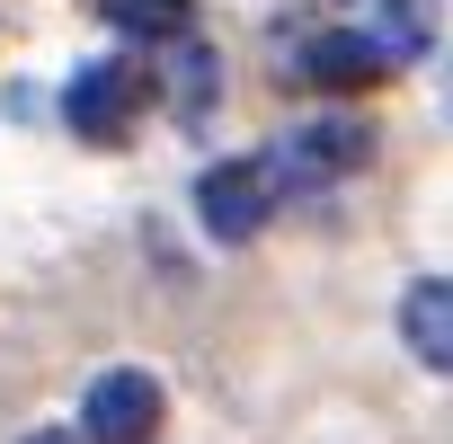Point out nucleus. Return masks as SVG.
Here are the masks:
<instances>
[{"mask_svg":"<svg viewBox=\"0 0 453 444\" xmlns=\"http://www.w3.org/2000/svg\"><path fill=\"white\" fill-rule=\"evenodd\" d=\"M373 151V134L356 125V116H311V125H294L285 142H276V187H329V178H347L356 160Z\"/></svg>","mask_w":453,"mask_h":444,"instance_id":"nucleus-2","label":"nucleus"},{"mask_svg":"<svg viewBox=\"0 0 453 444\" xmlns=\"http://www.w3.org/2000/svg\"><path fill=\"white\" fill-rule=\"evenodd\" d=\"M196 213H204L213 241H258L267 213H276V169H267V160H222V169H204V178H196Z\"/></svg>","mask_w":453,"mask_h":444,"instance_id":"nucleus-1","label":"nucleus"},{"mask_svg":"<svg viewBox=\"0 0 453 444\" xmlns=\"http://www.w3.org/2000/svg\"><path fill=\"white\" fill-rule=\"evenodd\" d=\"M303 72H311L320 89H365V80L391 72V54L373 45V27H338V36H320V45L303 54Z\"/></svg>","mask_w":453,"mask_h":444,"instance_id":"nucleus-6","label":"nucleus"},{"mask_svg":"<svg viewBox=\"0 0 453 444\" xmlns=\"http://www.w3.org/2000/svg\"><path fill=\"white\" fill-rule=\"evenodd\" d=\"M444 116H453V63H444Z\"/></svg>","mask_w":453,"mask_h":444,"instance_id":"nucleus-10","label":"nucleus"},{"mask_svg":"<svg viewBox=\"0 0 453 444\" xmlns=\"http://www.w3.org/2000/svg\"><path fill=\"white\" fill-rule=\"evenodd\" d=\"M27 444H72V435H54V426H45V435H27Z\"/></svg>","mask_w":453,"mask_h":444,"instance_id":"nucleus-11","label":"nucleus"},{"mask_svg":"<svg viewBox=\"0 0 453 444\" xmlns=\"http://www.w3.org/2000/svg\"><path fill=\"white\" fill-rule=\"evenodd\" d=\"M98 19L125 36H187L196 27V0H98Z\"/></svg>","mask_w":453,"mask_h":444,"instance_id":"nucleus-8","label":"nucleus"},{"mask_svg":"<svg viewBox=\"0 0 453 444\" xmlns=\"http://www.w3.org/2000/svg\"><path fill=\"white\" fill-rule=\"evenodd\" d=\"M151 426H160V382H151L142 364H116V373L89 382V400H81V444H151Z\"/></svg>","mask_w":453,"mask_h":444,"instance_id":"nucleus-3","label":"nucleus"},{"mask_svg":"<svg viewBox=\"0 0 453 444\" xmlns=\"http://www.w3.org/2000/svg\"><path fill=\"white\" fill-rule=\"evenodd\" d=\"M169 89H178V116H204V107H213V89H222V72H213V54L178 36V80H169Z\"/></svg>","mask_w":453,"mask_h":444,"instance_id":"nucleus-9","label":"nucleus"},{"mask_svg":"<svg viewBox=\"0 0 453 444\" xmlns=\"http://www.w3.org/2000/svg\"><path fill=\"white\" fill-rule=\"evenodd\" d=\"M400 338H409V356H418V364L453 373V276L409 285V302H400Z\"/></svg>","mask_w":453,"mask_h":444,"instance_id":"nucleus-5","label":"nucleus"},{"mask_svg":"<svg viewBox=\"0 0 453 444\" xmlns=\"http://www.w3.org/2000/svg\"><path fill=\"white\" fill-rule=\"evenodd\" d=\"M134 107H142V80H134L125 63H89V72H72V89H63V125H72L81 142H116V134L134 125Z\"/></svg>","mask_w":453,"mask_h":444,"instance_id":"nucleus-4","label":"nucleus"},{"mask_svg":"<svg viewBox=\"0 0 453 444\" xmlns=\"http://www.w3.org/2000/svg\"><path fill=\"white\" fill-rule=\"evenodd\" d=\"M365 27H373V45H382L391 72H400V63H418V54L435 45V0H382Z\"/></svg>","mask_w":453,"mask_h":444,"instance_id":"nucleus-7","label":"nucleus"}]
</instances>
